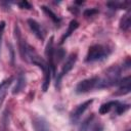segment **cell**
<instances>
[{
	"instance_id": "6da1fadb",
	"label": "cell",
	"mask_w": 131,
	"mask_h": 131,
	"mask_svg": "<svg viewBox=\"0 0 131 131\" xmlns=\"http://www.w3.org/2000/svg\"><path fill=\"white\" fill-rule=\"evenodd\" d=\"M120 74L121 71L117 66L111 67L105 73L102 78H98V82L96 88H106L118 84L120 82Z\"/></svg>"
},
{
	"instance_id": "7a4b0ae2",
	"label": "cell",
	"mask_w": 131,
	"mask_h": 131,
	"mask_svg": "<svg viewBox=\"0 0 131 131\" xmlns=\"http://www.w3.org/2000/svg\"><path fill=\"white\" fill-rule=\"evenodd\" d=\"M108 54V50L106 47L100 45V44H95L89 47L87 55H86V61L87 62H93L97 60H101L104 57H106Z\"/></svg>"
},
{
	"instance_id": "3957f363",
	"label": "cell",
	"mask_w": 131,
	"mask_h": 131,
	"mask_svg": "<svg viewBox=\"0 0 131 131\" xmlns=\"http://www.w3.org/2000/svg\"><path fill=\"white\" fill-rule=\"evenodd\" d=\"M98 82V77H92L89 79H85L81 82H79L76 86V92L78 94H83L91 91L92 89L96 88Z\"/></svg>"
},
{
	"instance_id": "277c9868",
	"label": "cell",
	"mask_w": 131,
	"mask_h": 131,
	"mask_svg": "<svg viewBox=\"0 0 131 131\" xmlns=\"http://www.w3.org/2000/svg\"><path fill=\"white\" fill-rule=\"evenodd\" d=\"M76 60H77V53H72V54L70 55V57L67 59L66 63L63 64V67H62L60 73L57 75V78H56V87H59V84H60L61 79L74 68Z\"/></svg>"
},
{
	"instance_id": "5b68a950",
	"label": "cell",
	"mask_w": 131,
	"mask_h": 131,
	"mask_svg": "<svg viewBox=\"0 0 131 131\" xmlns=\"http://www.w3.org/2000/svg\"><path fill=\"white\" fill-rule=\"evenodd\" d=\"M92 102H93V99H89V100H86L85 102L79 104V105L72 112V114H71V117H70L71 122H72L73 124L77 123L78 120L81 118V116H82V115L84 114V112L88 108V106H90V104H91Z\"/></svg>"
},
{
	"instance_id": "8992f818",
	"label": "cell",
	"mask_w": 131,
	"mask_h": 131,
	"mask_svg": "<svg viewBox=\"0 0 131 131\" xmlns=\"http://www.w3.org/2000/svg\"><path fill=\"white\" fill-rule=\"evenodd\" d=\"M45 54L47 56V60H48V66L51 69L52 73H55V66H54V49H53V37H51L49 39V42L47 43L46 46V50H45Z\"/></svg>"
},
{
	"instance_id": "52a82bcc",
	"label": "cell",
	"mask_w": 131,
	"mask_h": 131,
	"mask_svg": "<svg viewBox=\"0 0 131 131\" xmlns=\"http://www.w3.org/2000/svg\"><path fill=\"white\" fill-rule=\"evenodd\" d=\"M28 24H29V27L31 28V30L33 31V33L35 34V36L40 39V40H44L45 38V33L41 27V25L36 21L35 19H32V18H29L28 19Z\"/></svg>"
},
{
	"instance_id": "ba28073f",
	"label": "cell",
	"mask_w": 131,
	"mask_h": 131,
	"mask_svg": "<svg viewBox=\"0 0 131 131\" xmlns=\"http://www.w3.org/2000/svg\"><path fill=\"white\" fill-rule=\"evenodd\" d=\"M12 81H13V78L10 77V78H8V79H6L0 83V107H1V105L5 99V96L8 92L10 85L12 84Z\"/></svg>"
},
{
	"instance_id": "9c48e42d",
	"label": "cell",
	"mask_w": 131,
	"mask_h": 131,
	"mask_svg": "<svg viewBox=\"0 0 131 131\" xmlns=\"http://www.w3.org/2000/svg\"><path fill=\"white\" fill-rule=\"evenodd\" d=\"M34 128L36 131H51L47 121L42 117H37L34 119Z\"/></svg>"
},
{
	"instance_id": "30bf717a",
	"label": "cell",
	"mask_w": 131,
	"mask_h": 131,
	"mask_svg": "<svg viewBox=\"0 0 131 131\" xmlns=\"http://www.w3.org/2000/svg\"><path fill=\"white\" fill-rule=\"evenodd\" d=\"M119 83H121V87L119 88L117 94L124 95V94H127V93L130 92V89H131V87H130V76L124 78L123 81H121Z\"/></svg>"
},
{
	"instance_id": "8fae6325",
	"label": "cell",
	"mask_w": 131,
	"mask_h": 131,
	"mask_svg": "<svg viewBox=\"0 0 131 131\" xmlns=\"http://www.w3.org/2000/svg\"><path fill=\"white\" fill-rule=\"evenodd\" d=\"M78 27H79V23H78L77 20L73 19V20L70 23V25H69V28H68L67 32H66V33L63 34V36L61 37V39H60V44H62V43L64 42V40H66L67 38H69V37L74 33V31H75V30H77V29H78Z\"/></svg>"
},
{
	"instance_id": "7c38bea8",
	"label": "cell",
	"mask_w": 131,
	"mask_h": 131,
	"mask_svg": "<svg viewBox=\"0 0 131 131\" xmlns=\"http://www.w3.org/2000/svg\"><path fill=\"white\" fill-rule=\"evenodd\" d=\"M130 26H131V12L128 11L121 18V20H120V28L123 31H128L130 29Z\"/></svg>"
},
{
	"instance_id": "4fadbf2b",
	"label": "cell",
	"mask_w": 131,
	"mask_h": 131,
	"mask_svg": "<svg viewBox=\"0 0 131 131\" xmlns=\"http://www.w3.org/2000/svg\"><path fill=\"white\" fill-rule=\"evenodd\" d=\"M25 86H26V76L24 75V73H20L19 76H18V78H17V82H16V85H15L12 93L13 94L19 93L25 88Z\"/></svg>"
},
{
	"instance_id": "5bb4252c",
	"label": "cell",
	"mask_w": 131,
	"mask_h": 131,
	"mask_svg": "<svg viewBox=\"0 0 131 131\" xmlns=\"http://www.w3.org/2000/svg\"><path fill=\"white\" fill-rule=\"evenodd\" d=\"M116 103H117V101H108V102H106V103H103V104L100 106V108H99V114L104 115V114L108 113L113 107H115Z\"/></svg>"
},
{
	"instance_id": "9a60e30c",
	"label": "cell",
	"mask_w": 131,
	"mask_h": 131,
	"mask_svg": "<svg viewBox=\"0 0 131 131\" xmlns=\"http://www.w3.org/2000/svg\"><path fill=\"white\" fill-rule=\"evenodd\" d=\"M41 8H42V10H43V11H44V12H45V13H46V14H47V15H48V16H49L55 24H58V23L60 21V19L57 17V15H56L54 12H52L49 8H47L46 6H41Z\"/></svg>"
},
{
	"instance_id": "2e32d148",
	"label": "cell",
	"mask_w": 131,
	"mask_h": 131,
	"mask_svg": "<svg viewBox=\"0 0 131 131\" xmlns=\"http://www.w3.org/2000/svg\"><path fill=\"white\" fill-rule=\"evenodd\" d=\"M115 108H116V113L118 115H121V114L125 113L129 108V104H125V103H121V102L117 101V103L115 105Z\"/></svg>"
},
{
	"instance_id": "e0dca14e",
	"label": "cell",
	"mask_w": 131,
	"mask_h": 131,
	"mask_svg": "<svg viewBox=\"0 0 131 131\" xmlns=\"http://www.w3.org/2000/svg\"><path fill=\"white\" fill-rule=\"evenodd\" d=\"M92 119H93V116L88 117V118L82 123V125H81L79 131H87V130H88V127H89V125H90V123H91V121H92Z\"/></svg>"
},
{
	"instance_id": "ac0fdd59",
	"label": "cell",
	"mask_w": 131,
	"mask_h": 131,
	"mask_svg": "<svg viewBox=\"0 0 131 131\" xmlns=\"http://www.w3.org/2000/svg\"><path fill=\"white\" fill-rule=\"evenodd\" d=\"M96 13H98V10L95 9V8H90V9H86L84 11V16L88 17V16H93L95 15Z\"/></svg>"
},
{
	"instance_id": "d6986e66",
	"label": "cell",
	"mask_w": 131,
	"mask_h": 131,
	"mask_svg": "<svg viewBox=\"0 0 131 131\" xmlns=\"http://www.w3.org/2000/svg\"><path fill=\"white\" fill-rule=\"evenodd\" d=\"M18 6H19L20 8H26V9H31V8H32V5H31L28 1H26V0L19 2V3H18Z\"/></svg>"
},
{
	"instance_id": "ffe728a7",
	"label": "cell",
	"mask_w": 131,
	"mask_h": 131,
	"mask_svg": "<svg viewBox=\"0 0 131 131\" xmlns=\"http://www.w3.org/2000/svg\"><path fill=\"white\" fill-rule=\"evenodd\" d=\"M4 28H5V23H4V21H1V24H0V45H1V39H2V35H3Z\"/></svg>"
},
{
	"instance_id": "44dd1931",
	"label": "cell",
	"mask_w": 131,
	"mask_h": 131,
	"mask_svg": "<svg viewBox=\"0 0 131 131\" xmlns=\"http://www.w3.org/2000/svg\"><path fill=\"white\" fill-rule=\"evenodd\" d=\"M93 131H102V126L100 124H96L93 128Z\"/></svg>"
},
{
	"instance_id": "7402d4cb",
	"label": "cell",
	"mask_w": 131,
	"mask_h": 131,
	"mask_svg": "<svg viewBox=\"0 0 131 131\" xmlns=\"http://www.w3.org/2000/svg\"><path fill=\"white\" fill-rule=\"evenodd\" d=\"M128 131H130V130H128Z\"/></svg>"
}]
</instances>
